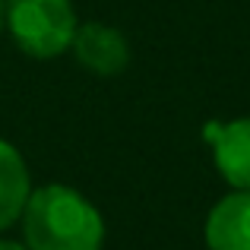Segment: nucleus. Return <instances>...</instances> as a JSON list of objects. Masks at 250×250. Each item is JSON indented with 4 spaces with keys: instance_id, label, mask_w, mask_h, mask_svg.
<instances>
[{
    "instance_id": "1",
    "label": "nucleus",
    "mask_w": 250,
    "mask_h": 250,
    "mask_svg": "<svg viewBox=\"0 0 250 250\" xmlns=\"http://www.w3.org/2000/svg\"><path fill=\"white\" fill-rule=\"evenodd\" d=\"M22 238L29 250H102L104 222L80 190L48 184L25 203Z\"/></svg>"
},
{
    "instance_id": "2",
    "label": "nucleus",
    "mask_w": 250,
    "mask_h": 250,
    "mask_svg": "<svg viewBox=\"0 0 250 250\" xmlns=\"http://www.w3.org/2000/svg\"><path fill=\"white\" fill-rule=\"evenodd\" d=\"M76 10L70 0H6V29L29 57H57L76 35Z\"/></svg>"
},
{
    "instance_id": "3",
    "label": "nucleus",
    "mask_w": 250,
    "mask_h": 250,
    "mask_svg": "<svg viewBox=\"0 0 250 250\" xmlns=\"http://www.w3.org/2000/svg\"><path fill=\"white\" fill-rule=\"evenodd\" d=\"M73 54L89 73L95 76H117L130 63V44L117 29L104 22H85L76 25L73 35Z\"/></svg>"
},
{
    "instance_id": "4",
    "label": "nucleus",
    "mask_w": 250,
    "mask_h": 250,
    "mask_svg": "<svg viewBox=\"0 0 250 250\" xmlns=\"http://www.w3.org/2000/svg\"><path fill=\"white\" fill-rule=\"evenodd\" d=\"M209 250H250V190H231L206 219Z\"/></svg>"
},
{
    "instance_id": "5",
    "label": "nucleus",
    "mask_w": 250,
    "mask_h": 250,
    "mask_svg": "<svg viewBox=\"0 0 250 250\" xmlns=\"http://www.w3.org/2000/svg\"><path fill=\"white\" fill-rule=\"evenodd\" d=\"M212 159L219 174L234 190H250V117L219 127L212 140Z\"/></svg>"
},
{
    "instance_id": "6",
    "label": "nucleus",
    "mask_w": 250,
    "mask_h": 250,
    "mask_svg": "<svg viewBox=\"0 0 250 250\" xmlns=\"http://www.w3.org/2000/svg\"><path fill=\"white\" fill-rule=\"evenodd\" d=\"M32 196V181L25 159L16 146L0 140V231L22 219V209Z\"/></svg>"
},
{
    "instance_id": "7",
    "label": "nucleus",
    "mask_w": 250,
    "mask_h": 250,
    "mask_svg": "<svg viewBox=\"0 0 250 250\" xmlns=\"http://www.w3.org/2000/svg\"><path fill=\"white\" fill-rule=\"evenodd\" d=\"M0 250H29L25 244H16V241H0Z\"/></svg>"
},
{
    "instance_id": "8",
    "label": "nucleus",
    "mask_w": 250,
    "mask_h": 250,
    "mask_svg": "<svg viewBox=\"0 0 250 250\" xmlns=\"http://www.w3.org/2000/svg\"><path fill=\"white\" fill-rule=\"evenodd\" d=\"M6 29V0H0V32Z\"/></svg>"
}]
</instances>
